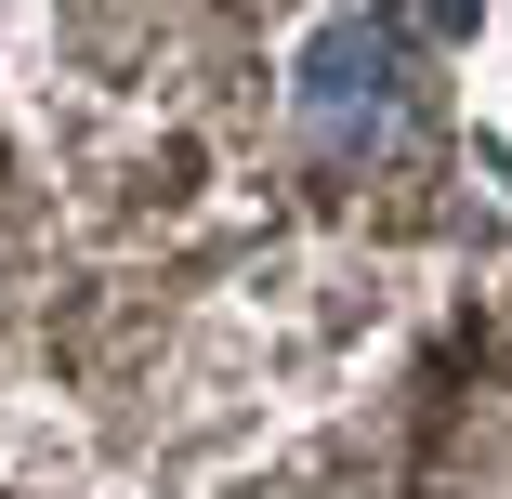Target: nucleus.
Instances as JSON below:
<instances>
[{
	"label": "nucleus",
	"mask_w": 512,
	"mask_h": 499,
	"mask_svg": "<svg viewBox=\"0 0 512 499\" xmlns=\"http://www.w3.org/2000/svg\"><path fill=\"white\" fill-rule=\"evenodd\" d=\"M289 132L316 145L329 171L394 158V145H407V53H394V27L329 14L316 40H302V53H289Z\"/></svg>",
	"instance_id": "1"
}]
</instances>
